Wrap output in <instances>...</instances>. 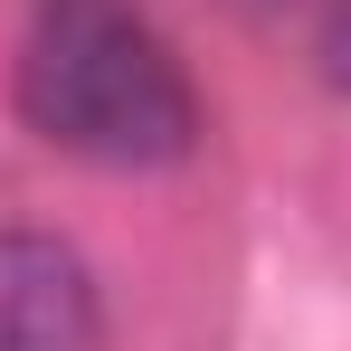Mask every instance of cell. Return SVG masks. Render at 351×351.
<instances>
[{"label":"cell","mask_w":351,"mask_h":351,"mask_svg":"<svg viewBox=\"0 0 351 351\" xmlns=\"http://www.w3.org/2000/svg\"><path fill=\"white\" fill-rule=\"evenodd\" d=\"M0 351H105V304L66 237L0 228Z\"/></svg>","instance_id":"obj_2"},{"label":"cell","mask_w":351,"mask_h":351,"mask_svg":"<svg viewBox=\"0 0 351 351\" xmlns=\"http://www.w3.org/2000/svg\"><path fill=\"white\" fill-rule=\"evenodd\" d=\"M313 66H323L332 95H351V0H323V19H313Z\"/></svg>","instance_id":"obj_3"},{"label":"cell","mask_w":351,"mask_h":351,"mask_svg":"<svg viewBox=\"0 0 351 351\" xmlns=\"http://www.w3.org/2000/svg\"><path fill=\"white\" fill-rule=\"evenodd\" d=\"M19 123L95 171H162L199 143V95L180 48L133 0H38L19 38Z\"/></svg>","instance_id":"obj_1"}]
</instances>
